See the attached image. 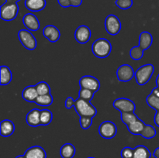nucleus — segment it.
Wrapping results in <instances>:
<instances>
[{"label":"nucleus","instance_id":"f257e3e1","mask_svg":"<svg viewBox=\"0 0 159 158\" xmlns=\"http://www.w3.org/2000/svg\"><path fill=\"white\" fill-rule=\"evenodd\" d=\"M112 45L106 38H99L93 42L92 45V51L96 57L106 58L110 54Z\"/></svg>","mask_w":159,"mask_h":158},{"label":"nucleus","instance_id":"f03ea898","mask_svg":"<svg viewBox=\"0 0 159 158\" xmlns=\"http://www.w3.org/2000/svg\"><path fill=\"white\" fill-rule=\"evenodd\" d=\"M75 108L79 116H87L94 118L97 114L96 107L93 106L90 102L79 98L75 102Z\"/></svg>","mask_w":159,"mask_h":158},{"label":"nucleus","instance_id":"7ed1b4c3","mask_svg":"<svg viewBox=\"0 0 159 158\" xmlns=\"http://www.w3.org/2000/svg\"><path fill=\"white\" fill-rule=\"evenodd\" d=\"M155 71V67L152 64H147L140 67L135 71V78L139 85H144L150 81Z\"/></svg>","mask_w":159,"mask_h":158},{"label":"nucleus","instance_id":"20e7f679","mask_svg":"<svg viewBox=\"0 0 159 158\" xmlns=\"http://www.w3.org/2000/svg\"><path fill=\"white\" fill-rule=\"evenodd\" d=\"M19 12V6L16 2H6L0 7V17L4 21L15 20Z\"/></svg>","mask_w":159,"mask_h":158},{"label":"nucleus","instance_id":"39448f33","mask_svg":"<svg viewBox=\"0 0 159 158\" xmlns=\"http://www.w3.org/2000/svg\"><path fill=\"white\" fill-rule=\"evenodd\" d=\"M18 37L20 43L26 49L34 50L37 47V40L34 34L28 29H20L18 33Z\"/></svg>","mask_w":159,"mask_h":158},{"label":"nucleus","instance_id":"423d86ee","mask_svg":"<svg viewBox=\"0 0 159 158\" xmlns=\"http://www.w3.org/2000/svg\"><path fill=\"white\" fill-rule=\"evenodd\" d=\"M121 22L116 15L110 14L105 20V28L110 35H116L121 30Z\"/></svg>","mask_w":159,"mask_h":158},{"label":"nucleus","instance_id":"0eeeda50","mask_svg":"<svg viewBox=\"0 0 159 158\" xmlns=\"http://www.w3.org/2000/svg\"><path fill=\"white\" fill-rule=\"evenodd\" d=\"M117 133V128L114 122L111 121H104L99 127V133L104 139H112Z\"/></svg>","mask_w":159,"mask_h":158},{"label":"nucleus","instance_id":"6e6552de","mask_svg":"<svg viewBox=\"0 0 159 158\" xmlns=\"http://www.w3.org/2000/svg\"><path fill=\"white\" fill-rule=\"evenodd\" d=\"M113 107L116 109L119 110L121 112H134L135 106L134 102L129 99L120 98L116 99L113 103Z\"/></svg>","mask_w":159,"mask_h":158},{"label":"nucleus","instance_id":"1a4fd4ad","mask_svg":"<svg viewBox=\"0 0 159 158\" xmlns=\"http://www.w3.org/2000/svg\"><path fill=\"white\" fill-rule=\"evenodd\" d=\"M79 86L80 88H86L91 90L96 93L100 88V82L96 77L91 75H85L79 79Z\"/></svg>","mask_w":159,"mask_h":158},{"label":"nucleus","instance_id":"9d476101","mask_svg":"<svg viewBox=\"0 0 159 158\" xmlns=\"http://www.w3.org/2000/svg\"><path fill=\"white\" fill-rule=\"evenodd\" d=\"M135 75L133 68L129 64H122L116 71V77L120 81L127 82L131 80Z\"/></svg>","mask_w":159,"mask_h":158},{"label":"nucleus","instance_id":"9b49d317","mask_svg":"<svg viewBox=\"0 0 159 158\" xmlns=\"http://www.w3.org/2000/svg\"><path fill=\"white\" fill-rule=\"evenodd\" d=\"M75 38L76 41L81 44L86 43L91 38V30L89 27L85 25L79 26L75 32Z\"/></svg>","mask_w":159,"mask_h":158},{"label":"nucleus","instance_id":"f8f14e48","mask_svg":"<svg viewBox=\"0 0 159 158\" xmlns=\"http://www.w3.org/2000/svg\"><path fill=\"white\" fill-rule=\"evenodd\" d=\"M23 23L26 28L30 32H35L37 31L40 27V23L37 17L34 14L26 13L23 18Z\"/></svg>","mask_w":159,"mask_h":158},{"label":"nucleus","instance_id":"ddd939ff","mask_svg":"<svg viewBox=\"0 0 159 158\" xmlns=\"http://www.w3.org/2000/svg\"><path fill=\"white\" fill-rule=\"evenodd\" d=\"M43 35L51 43L58 41L61 37V33L57 27L53 25H48L43 29Z\"/></svg>","mask_w":159,"mask_h":158},{"label":"nucleus","instance_id":"4468645a","mask_svg":"<svg viewBox=\"0 0 159 158\" xmlns=\"http://www.w3.org/2000/svg\"><path fill=\"white\" fill-rule=\"evenodd\" d=\"M26 121L30 126L37 127L40 125V109L34 108L27 113Z\"/></svg>","mask_w":159,"mask_h":158},{"label":"nucleus","instance_id":"2eb2a0df","mask_svg":"<svg viewBox=\"0 0 159 158\" xmlns=\"http://www.w3.org/2000/svg\"><path fill=\"white\" fill-rule=\"evenodd\" d=\"M25 158H47V154L43 148L40 146H34L26 150Z\"/></svg>","mask_w":159,"mask_h":158},{"label":"nucleus","instance_id":"dca6fc26","mask_svg":"<svg viewBox=\"0 0 159 158\" xmlns=\"http://www.w3.org/2000/svg\"><path fill=\"white\" fill-rule=\"evenodd\" d=\"M25 6L31 12H40L46 7V0H25Z\"/></svg>","mask_w":159,"mask_h":158},{"label":"nucleus","instance_id":"f3484780","mask_svg":"<svg viewBox=\"0 0 159 158\" xmlns=\"http://www.w3.org/2000/svg\"><path fill=\"white\" fill-rule=\"evenodd\" d=\"M15 131V125L9 119H4L0 124V134L3 137L11 136Z\"/></svg>","mask_w":159,"mask_h":158},{"label":"nucleus","instance_id":"a211bd4d","mask_svg":"<svg viewBox=\"0 0 159 158\" xmlns=\"http://www.w3.org/2000/svg\"><path fill=\"white\" fill-rule=\"evenodd\" d=\"M38 92L35 86H27L23 90L22 97L25 101L28 102H35L38 97Z\"/></svg>","mask_w":159,"mask_h":158},{"label":"nucleus","instance_id":"6ab92c4d","mask_svg":"<svg viewBox=\"0 0 159 158\" xmlns=\"http://www.w3.org/2000/svg\"><path fill=\"white\" fill-rule=\"evenodd\" d=\"M153 43V37L148 31L141 33L139 36V46L144 50L148 49Z\"/></svg>","mask_w":159,"mask_h":158},{"label":"nucleus","instance_id":"aec40b11","mask_svg":"<svg viewBox=\"0 0 159 158\" xmlns=\"http://www.w3.org/2000/svg\"><path fill=\"white\" fill-rule=\"evenodd\" d=\"M12 72L9 67L2 65L0 68V84L1 85H9L12 81Z\"/></svg>","mask_w":159,"mask_h":158},{"label":"nucleus","instance_id":"412c9836","mask_svg":"<svg viewBox=\"0 0 159 158\" xmlns=\"http://www.w3.org/2000/svg\"><path fill=\"white\" fill-rule=\"evenodd\" d=\"M75 152V147L71 143L64 144L60 149V155L62 158H73Z\"/></svg>","mask_w":159,"mask_h":158},{"label":"nucleus","instance_id":"4be33fe9","mask_svg":"<svg viewBox=\"0 0 159 158\" xmlns=\"http://www.w3.org/2000/svg\"><path fill=\"white\" fill-rule=\"evenodd\" d=\"M146 124L141 119H138L133 123L127 125L128 131L134 135H141Z\"/></svg>","mask_w":159,"mask_h":158},{"label":"nucleus","instance_id":"5701e85b","mask_svg":"<svg viewBox=\"0 0 159 158\" xmlns=\"http://www.w3.org/2000/svg\"><path fill=\"white\" fill-rule=\"evenodd\" d=\"M152 153L145 146L140 145L134 149L133 158H151Z\"/></svg>","mask_w":159,"mask_h":158},{"label":"nucleus","instance_id":"b1692460","mask_svg":"<svg viewBox=\"0 0 159 158\" xmlns=\"http://www.w3.org/2000/svg\"><path fill=\"white\" fill-rule=\"evenodd\" d=\"M53 101H54L53 96L50 93V94H43V95H38L34 103L40 106H50L52 105Z\"/></svg>","mask_w":159,"mask_h":158},{"label":"nucleus","instance_id":"393cba45","mask_svg":"<svg viewBox=\"0 0 159 158\" xmlns=\"http://www.w3.org/2000/svg\"><path fill=\"white\" fill-rule=\"evenodd\" d=\"M53 114L49 109H40V125H48L52 122Z\"/></svg>","mask_w":159,"mask_h":158},{"label":"nucleus","instance_id":"a878e982","mask_svg":"<svg viewBox=\"0 0 159 158\" xmlns=\"http://www.w3.org/2000/svg\"><path fill=\"white\" fill-rule=\"evenodd\" d=\"M120 118L123 123L125 124L127 126L139 119L134 112H121Z\"/></svg>","mask_w":159,"mask_h":158},{"label":"nucleus","instance_id":"bb28decb","mask_svg":"<svg viewBox=\"0 0 159 158\" xmlns=\"http://www.w3.org/2000/svg\"><path fill=\"white\" fill-rule=\"evenodd\" d=\"M156 134L157 132L155 127L152 125H147L146 124L142 133H141V136L142 137L145 138V139H152V138H154L156 136Z\"/></svg>","mask_w":159,"mask_h":158},{"label":"nucleus","instance_id":"cd10ccee","mask_svg":"<svg viewBox=\"0 0 159 158\" xmlns=\"http://www.w3.org/2000/svg\"><path fill=\"white\" fill-rule=\"evenodd\" d=\"M147 104L156 111H159V97L153 93H151L146 99Z\"/></svg>","mask_w":159,"mask_h":158},{"label":"nucleus","instance_id":"c85d7f7f","mask_svg":"<svg viewBox=\"0 0 159 158\" xmlns=\"http://www.w3.org/2000/svg\"><path fill=\"white\" fill-rule=\"evenodd\" d=\"M37 91L38 92L39 95H43V94H50L51 93V88L49 85L45 81H40L35 85Z\"/></svg>","mask_w":159,"mask_h":158},{"label":"nucleus","instance_id":"c756f323","mask_svg":"<svg viewBox=\"0 0 159 158\" xmlns=\"http://www.w3.org/2000/svg\"><path fill=\"white\" fill-rule=\"evenodd\" d=\"M144 50L141 49L139 46H134L130 51V56L134 60H141L144 56Z\"/></svg>","mask_w":159,"mask_h":158},{"label":"nucleus","instance_id":"7c9ffc66","mask_svg":"<svg viewBox=\"0 0 159 158\" xmlns=\"http://www.w3.org/2000/svg\"><path fill=\"white\" fill-rule=\"evenodd\" d=\"M94 94L95 92H93L91 90L80 88V90H79V98L90 102L93 99V97H94Z\"/></svg>","mask_w":159,"mask_h":158},{"label":"nucleus","instance_id":"2f4dec72","mask_svg":"<svg viewBox=\"0 0 159 158\" xmlns=\"http://www.w3.org/2000/svg\"><path fill=\"white\" fill-rule=\"evenodd\" d=\"M79 124L83 129H88L93 124V118L87 116H81L79 119Z\"/></svg>","mask_w":159,"mask_h":158},{"label":"nucleus","instance_id":"473e14b6","mask_svg":"<svg viewBox=\"0 0 159 158\" xmlns=\"http://www.w3.org/2000/svg\"><path fill=\"white\" fill-rule=\"evenodd\" d=\"M116 6L121 9H128L133 6V0H116Z\"/></svg>","mask_w":159,"mask_h":158},{"label":"nucleus","instance_id":"72a5a7b5","mask_svg":"<svg viewBox=\"0 0 159 158\" xmlns=\"http://www.w3.org/2000/svg\"><path fill=\"white\" fill-rule=\"evenodd\" d=\"M120 155L122 158H133L134 149L130 148V147H124V148L121 150Z\"/></svg>","mask_w":159,"mask_h":158},{"label":"nucleus","instance_id":"f704fd0d","mask_svg":"<svg viewBox=\"0 0 159 158\" xmlns=\"http://www.w3.org/2000/svg\"><path fill=\"white\" fill-rule=\"evenodd\" d=\"M75 101L72 98L68 97L66 99V100H65V108H68V109H70V108H71L72 107L75 106Z\"/></svg>","mask_w":159,"mask_h":158},{"label":"nucleus","instance_id":"c9c22d12","mask_svg":"<svg viewBox=\"0 0 159 158\" xmlns=\"http://www.w3.org/2000/svg\"><path fill=\"white\" fill-rule=\"evenodd\" d=\"M57 2L60 5V6L63 8H68L71 6L69 0H57Z\"/></svg>","mask_w":159,"mask_h":158},{"label":"nucleus","instance_id":"e433bc0d","mask_svg":"<svg viewBox=\"0 0 159 158\" xmlns=\"http://www.w3.org/2000/svg\"><path fill=\"white\" fill-rule=\"evenodd\" d=\"M71 6L73 7H79L82 4V0H69Z\"/></svg>","mask_w":159,"mask_h":158},{"label":"nucleus","instance_id":"4c0bfd02","mask_svg":"<svg viewBox=\"0 0 159 158\" xmlns=\"http://www.w3.org/2000/svg\"><path fill=\"white\" fill-rule=\"evenodd\" d=\"M154 121H155V125L159 127V111H156L155 118H154Z\"/></svg>","mask_w":159,"mask_h":158},{"label":"nucleus","instance_id":"58836bf2","mask_svg":"<svg viewBox=\"0 0 159 158\" xmlns=\"http://www.w3.org/2000/svg\"><path fill=\"white\" fill-rule=\"evenodd\" d=\"M153 155L155 158H159V147L155 149V150L154 151Z\"/></svg>","mask_w":159,"mask_h":158},{"label":"nucleus","instance_id":"ea45409f","mask_svg":"<svg viewBox=\"0 0 159 158\" xmlns=\"http://www.w3.org/2000/svg\"><path fill=\"white\" fill-rule=\"evenodd\" d=\"M20 0H6V2H16L17 3Z\"/></svg>","mask_w":159,"mask_h":158},{"label":"nucleus","instance_id":"a19ab883","mask_svg":"<svg viewBox=\"0 0 159 158\" xmlns=\"http://www.w3.org/2000/svg\"><path fill=\"white\" fill-rule=\"evenodd\" d=\"M156 85H157V88L159 89V74L158 75V77H157L156 78Z\"/></svg>","mask_w":159,"mask_h":158},{"label":"nucleus","instance_id":"79ce46f5","mask_svg":"<svg viewBox=\"0 0 159 158\" xmlns=\"http://www.w3.org/2000/svg\"><path fill=\"white\" fill-rule=\"evenodd\" d=\"M15 158H25V156H24V155H20V156H17L16 157H15Z\"/></svg>","mask_w":159,"mask_h":158},{"label":"nucleus","instance_id":"37998d69","mask_svg":"<svg viewBox=\"0 0 159 158\" xmlns=\"http://www.w3.org/2000/svg\"><path fill=\"white\" fill-rule=\"evenodd\" d=\"M88 158H95V157H88Z\"/></svg>","mask_w":159,"mask_h":158}]
</instances>
